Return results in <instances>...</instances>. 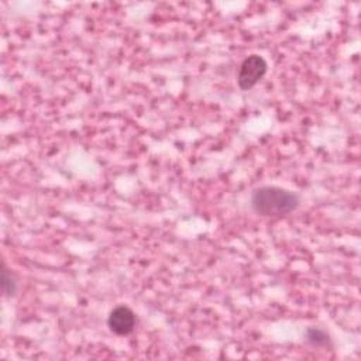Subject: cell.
Here are the masks:
<instances>
[{"mask_svg":"<svg viewBox=\"0 0 361 361\" xmlns=\"http://www.w3.org/2000/svg\"><path fill=\"white\" fill-rule=\"evenodd\" d=\"M298 204L296 193L278 186H261L251 196L252 209L262 216H285L293 212Z\"/></svg>","mask_w":361,"mask_h":361,"instance_id":"1","label":"cell"},{"mask_svg":"<svg viewBox=\"0 0 361 361\" xmlns=\"http://www.w3.org/2000/svg\"><path fill=\"white\" fill-rule=\"evenodd\" d=\"M267 62L261 55H250L247 56L238 71L237 75V83L241 90H248L254 87L267 73Z\"/></svg>","mask_w":361,"mask_h":361,"instance_id":"2","label":"cell"},{"mask_svg":"<svg viewBox=\"0 0 361 361\" xmlns=\"http://www.w3.org/2000/svg\"><path fill=\"white\" fill-rule=\"evenodd\" d=\"M107 324L113 333L118 336H127L135 327V314L127 306H117L110 312Z\"/></svg>","mask_w":361,"mask_h":361,"instance_id":"3","label":"cell"},{"mask_svg":"<svg viewBox=\"0 0 361 361\" xmlns=\"http://www.w3.org/2000/svg\"><path fill=\"white\" fill-rule=\"evenodd\" d=\"M306 341L313 347H327L330 345L329 334L317 327H310L306 331Z\"/></svg>","mask_w":361,"mask_h":361,"instance_id":"4","label":"cell"},{"mask_svg":"<svg viewBox=\"0 0 361 361\" xmlns=\"http://www.w3.org/2000/svg\"><path fill=\"white\" fill-rule=\"evenodd\" d=\"M16 279L11 274V271H8L4 265H3V269H1V289H3V293L6 296H11L14 295L16 292Z\"/></svg>","mask_w":361,"mask_h":361,"instance_id":"5","label":"cell"}]
</instances>
